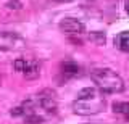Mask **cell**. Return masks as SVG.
<instances>
[{
	"mask_svg": "<svg viewBox=\"0 0 129 124\" xmlns=\"http://www.w3.org/2000/svg\"><path fill=\"white\" fill-rule=\"evenodd\" d=\"M107 106V98L97 87H86L76 95L73 102V111L79 116H92L102 113Z\"/></svg>",
	"mask_w": 129,
	"mask_h": 124,
	"instance_id": "1",
	"label": "cell"
},
{
	"mask_svg": "<svg viewBox=\"0 0 129 124\" xmlns=\"http://www.w3.org/2000/svg\"><path fill=\"white\" fill-rule=\"evenodd\" d=\"M90 77L95 87L103 94H119L124 90L123 77L111 68H94L90 71Z\"/></svg>",
	"mask_w": 129,
	"mask_h": 124,
	"instance_id": "2",
	"label": "cell"
},
{
	"mask_svg": "<svg viewBox=\"0 0 129 124\" xmlns=\"http://www.w3.org/2000/svg\"><path fill=\"white\" fill-rule=\"evenodd\" d=\"M60 31L66 35L68 39L76 44V45H82L84 37H86V26L76 18H63L60 21Z\"/></svg>",
	"mask_w": 129,
	"mask_h": 124,
	"instance_id": "3",
	"label": "cell"
},
{
	"mask_svg": "<svg viewBox=\"0 0 129 124\" xmlns=\"http://www.w3.org/2000/svg\"><path fill=\"white\" fill-rule=\"evenodd\" d=\"M13 68L18 73H21L26 79H36L40 74V63L34 57H21L16 58Z\"/></svg>",
	"mask_w": 129,
	"mask_h": 124,
	"instance_id": "4",
	"label": "cell"
},
{
	"mask_svg": "<svg viewBox=\"0 0 129 124\" xmlns=\"http://www.w3.org/2000/svg\"><path fill=\"white\" fill-rule=\"evenodd\" d=\"M34 98L37 100L39 106L42 108V111L47 116H53L58 110V97H56V92L52 89H44L39 94L34 95Z\"/></svg>",
	"mask_w": 129,
	"mask_h": 124,
	"instance_id": "5",
	"label": "cell"
},
{
	"mask_svg": "<svg viewBox=\"0 0 129 124\" xmlns=\"http://www.w3.org/2000/svg\"><path fill=\"white\" fill-rule=\"evenodd\" d=\"M81 68L78 66V63L71 61V60H66L60 65V81H68V79H73L79 74Z\"/></svg>",
	"mask_w": 129,
	"mask_h": 124,
	"instance_id": "6",
	"label": "cell"
},
{
	"mask_svg": "<svg viewBox=\"0 0 129 124\" xmlns=\"http://www.w3.org/2000/svg\"><path fill=\"white\" fill-rule=\"evenodd\" d=\"M111 108L115 114H118L121 119L129 122V102H115Z\"/></svg>",
	"mask_w": 129,
	"mask_h": 124,
	"instance_id": "7",
	"label": "cell"
},
{
	"mask_svg": "<svg viewBox=\"0 0 129 124\" xmlns=\"http://www.w3.org/2000/svg\"><path fill=\"white\" fill-rule=\"evenodd\" d=\"M115 45L121 52H129V31H123L115 37Z\"/></svg>",
	"mask_w": 129,
	"mask_h": 124,
	"instance_id": "8",
	"label": "cell"
},
{
	"mask_svg": "<svg viewBox=\"0 0 129 124\" xmlns=\"http://www.w3.org/2000/svg\"><path fill=\"white\" fill-rule=\"evenodd\" d=\"M89 39H90L92 42H95V44H103L105 42V34H102V32H92V34H89Z\"/></svg>",
	"mask_w": 129,
	"mask_h": 124,
	"instance_id": "9",
	"label": "cell"
},
{
	"mask_svg": "<svg viewBox=\"0 0 129 124\" xmlns=\"http://www.w3.org/2000/svg\"><path fill=\"white\" fill-rule=\"evenodd\" d=\"M124 10H126V13L129 15V0H126V2H124Z\"/></svg>",
	"mask_w": 129,
	"mask_h": 124,
	"instance_id": "10",
	"label": "cell"
},
{
	"mask_svg": "<svg viewBox=\"0 0 129 124\" xmlns=\"http://www.w3.org/2000/svg\"><path fill=\"white\" fill-rule=\"evenodd\" d=\"M0 82H2V77H0Z\"/></svg>",
	"mask_w": 129,
	"mask_h": 124,
	"instance_id": "11",
	"label": "cell"
}]
</instances>
